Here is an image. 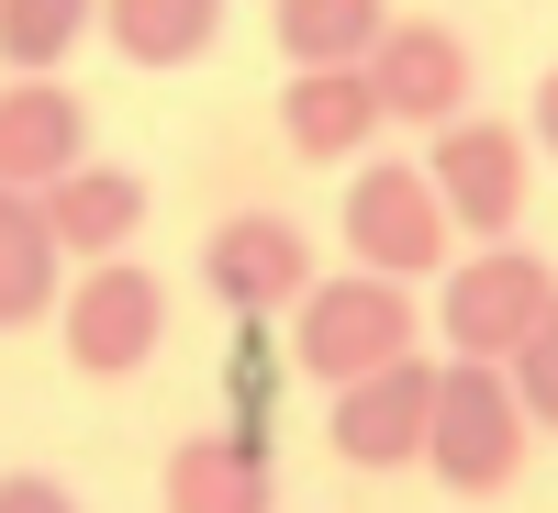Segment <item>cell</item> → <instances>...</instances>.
Returning a JSON list of instances; mask_svg holds the SVG:
<instances>
[{"label":"cell","mask_w":558,"mask_h":513,"mask_svg":"<svg viewBox=\"0 0 558 513\" xmlns=\"http://www.w3.org/2000/svg\"><path fill=\"white\" fill-rule=\"evenodd\" d=\"M525 447H536V425H525L514 380H502L492 357H436V402H425V457H413V469H436V480H447L458 502H492V491H514Z\"/></svg>","instance_id":"cell-1"},{"label":"cell","mask_w":558,"mask_h":513,"mask_svg":"<svg viewBox=\"0 0 558 513\" xmlns=\"http://www.w3.org/2000/svg\"><path fill=\"white\" fill-rule=\"evenodd\" d=\"M425 191H436V212H447V235H470V246L525 235V201H536V146H525V123H492V112L436 123Z\"/></svg>","instance_id":"cell-2"},{"label":"cell","mask_w":558,"mask_h":513,"mask_svg":"<svg viewBox=\"0 0 558 513\" xmlns=\"http://www.w3.org/2000/svg\"><path fill=\"white\" fill-rule=\"evenodd\" d=\"M291 313H302L291 368H302V380H324V391H347V380H368V368H391V357L425 346V313H413V291H402V279H368V268L313 279Z\"/></svg>","instance_id":"cell-3"},{"label":"cell","mask_w":558,"mask_h":513,"mask_svg":"<svg viewBox=\"0 0 558 513\" xmlns=\"http://www.w3.org/2000/svg\"><path fill=\"white\" fill-rule=\"evenodd\" d=\"M57 335L78 380H134L157 346H168V279L146 257H101L57 291Z\"/></svg>","instance_id":"cell-4"},{"label":"cell","mask_w":558,"mask_h":513,"mask_svg":"<svg viewBox=\"0 0 558 513\" xmlns=\"http://www.w3.org/2000/svg\"><path fill=\"white\" fill-rule=\"evenodd\" d=\"M558 302V268L525 246V235H502V246H481V257H447V291H436V335H447V357H514L525 335H536V313Z\"/></svg>","instance_id":"cell-5"},{"label":"cell","mask_w":558,"mask_h":513,"mask_svg":"<svg viewBox=\"0 0 558 513\" xmlns=\"http://www.w3.org/2000/svg\"><path fill=\"white\" fill-rule=\"evenodd\" d=\"M336 235H347V257L368 268V279H425V268H447L458 257V235H447V212H436V191H425V168H357L347 179V212H336Z\"/></svg>","instance_id":"cell-6"},{"label":"cell","mask_w":558,"mask_h":513,"mask_svg":"<svg viewBox=\"0 0 558 513\" xmlns=\"http://www.w3.org/2000/svg\"><path fill=\"white\" fill-rule=\"evenodd\" d=\"M202 291L235 313V323H268L313 291V235L291 212H223L202 235Z\"/></svg>","instance_id":"cell-7"},{"label":"cell","mask_w":558,"mask_h":513,"mask_svg":"<svg viewBox=\"0 0 558 513\" xmlns=\"http://www.w3.org/2000/svg\"><path fill=\"white\" fill-rule=\"evenodd\" d=\"M368 89H380V123H458L470 112V34L458 23H425V12H391L380 45H368Z\"/></svg>","instance_id":"cell-8"},{"label":"cell","mask_w":558,"mask_h":513,"mask_svg":"<svg viewBox=\"0 0 558 513\" xmlns=\"http://www.w3.org/2000/svg\"><path fill=\"white\" fill-rule=\"evenodd\" d=\"M425 402H436V357L413 346L391 368H368V380H347L336 413H324V436H336L347 469H413L425 457Z\"/></svg>","instance_id":"cell-9"},{"label":"cell","mask_w":558,"mask_h":513,"mask_svg":"<svg viewBox=\"0 0 558 513\" xmlns=\"http://www.w3.org/2000/svg\"><path fill=\"white\" fill-rule=\"evenodd\" d=\"M146 179L134 168H101V157H78L68 179H45L34 212H45V235H57L68 268H101V257H134V235H146Z\"/></svg>","instance_id":"cell-10"},{"label":"cell","mask_w":558,"mask_h":513,"mask_svg":"<svg viewBox=\"0 0 558 513\" xmlns=\"http://www.w3.org/2000/svg\"><path fill=\"white\" fill-rule=\"evenodd\" d=\"M168 513H279V457L257 425H213V436H179L168 469H157Z\"/></svg>","instance_id":"cell-11"},{"label":"cell","mask_w":558,"mask_h":513,"mask_svg":"<svg viewBox=\"0 0 558 513\" xmlns=\"http://www.w3.org/2000/svg\"><path fill=\"white\" fill-rule=\"evenodd\" d=\"M89 157V101L68 78H0V191H45Z\"/></svg>","instance_id":"cell-12"},{"label":"cell","mask_w":558,"mask_h":513,"mask_svg":"<svg viewBox=\"0 0 558 513\" xmlns=\"http://www.w3.org/2000/svg\"><path fill=\"white\" fill-rule=\"evenodd\" d=\"M279 134H291L302 168H357L368 134H380L368 68H291V78H279Z\"/></svg>","instance_id":"cell-13"},{"label":"cell","mask_w":558,"mask_h":513,"mask_svg":"<svg viewBox=\"0 0 558 513\" xmlns=\"http://www.w3.org/2000/svg\"><path fill=\"white\" fill-rule=\"evenodd\" d=\"M101 34L123 68H191L223 45V0H101Z\"/></svg>","instance_id":"cell-14"},{"label":"cell","mask_w":558,"mask_h":513,"mask_svg":"<svg viewBox=\"0 0 558 513\" xmlns=\"http://www.w3.org/2000/svg\"><path fill=\"white\" fill-rule=\"evenodd\" d=\"M57 291H68V257H57V235H45L34 191H0V335L45 323Z\"/></svg>","instance_id":"cell-15"},{"label":"cell","mask_w":558,"mask_h":513,"mask_svg":"<svg viewBox=\"0 0 558 513\" xmlns=\"http://www.w3.org/2000/svg\"><path fill=\"white\" fill-rule=\"evenodd\" d=\"M380 23H391V0H268V34L291 68H368Z\"/></svg>","instance_id":"cell-16"},{"label":"cell","mask_w":558,"mask_h":513,"mask_svg":"<svg viewBox=\"0 0 558 513\" xmlns=\"http://www.w3.org/2000/svg\"><path fill=\"white\" fill-rule=\"evenodd\" d=\"M101 23V0H0V68L12 78H57V57Z\"/></svg>","instance_id":"cell-17"},{"label":"cell","mask_w":558,"mask_h":513,"mask_svg":"<svg viewBox=\"0 0 558 513\" xmlns=\"http://www.w3.org/2000/svg\"><path fill=\"white\" fill-rule=\"evenodd\" d=\"M502 380H514V402H525V425L536 436H558V302L536 313V335L502 357Z\"/></svg>","instance_id":"cell-18"},{"label":"cell","mask_w":558,"mask_h":513,"mask_svg":"<svg viewBox=\"0 0 558 513\" xmlns=\"http://www.w3.org/2000/svg\"><path fill=\"white\" fill-rule=\"evenodd\" d=\"M0 513H78V491L45 469H0Z\"/></svg>","instance_id":"cell-19"},{"label":"cell","mask_w":558,"mask_h":513,"mask_svg":"<svg viewBox=\"0 0 558 513\" xmlns=\"http://www.w3.org/2000/svg\"><path fill=\"white\" fill-rule=\"evenodd\" d=\"M525 146H536V157H558V68L536 78V123H525Z\"/></svg>","instance_id":"cell-20"}]
</instances>
